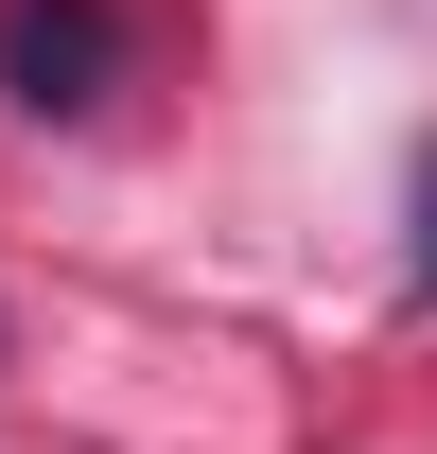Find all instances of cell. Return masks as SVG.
Masks as SVG:
<instances>
[{"label":"cell","instance_id":"7a4b0ae2","mask_svg":"<svg viewBox=\"0 0 437 454\" xmlns=\"http://www.w3.org/2000/svg\"><path fill=\"white\" fill-rule=\"evenodd\" d=\"M420 280H437V140H420Z\"/></svg>","mask_w":437,"mask_h":454},{"label":"cell","instance_id":"6da1fadb","mask_svg":"<svg viewBox=\"0 0 437 454\" xmlns=\"http://www.w3.org/2000/svg\"><path fill=\"white\" fill-rule=\"evenodd\" d=\"M106 70H123V18H106V0H0V88H18L36 122L106 106Z\"/></svg>","mask_w":437,"mask_h":454}]
</instances>
